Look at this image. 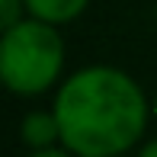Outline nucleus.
I'll use <instances>...</instances> for the list:
<instances>
[{
    "label": "nucleus",
    "mask_w": 157,
    "mask_h": 157,
    "mask_svg": "<svg viewBox=\"0 0 157 157\" xmlns=\"http://www.w3.org/2000/svg\"><path fill=\"white\" fill-rule=\"evenodd\" d=\"M52 109L61 147L74 157H128L154 116L144 87L116 64H87L67 74Z\"/></svg>",
    "instance_id": "obj_1"
},
{
    "label": "nucleus",
    "mask_w": 157,
    "mask_h": 157,
    "mask_svg": "<svg viewBox=\"0 0 157 157\" xmlns=\"http://www.w3.org/2000/svg\"><path fill=\"white\" fill-rule=\"evenodd\" d=\"M154 19H157V0H154Z\"/></svg>",
    "instance_id": "obj_9"
},
{
    "label": "nucleus",
    "mask_w": 157,
    "mask_h": 157,
    "mask_svg": "<svg viewBox=\"0 0 157 157\" xmlns=\"http://www.w3.org/2000/svg\"><path fill=\"white\" fill-rule=\"evenodd\" d=\"M90 0H26V13L48 26H67L87 13Z\"/></svg>",
    "instance_id": "obj_4"
},
{
    "label": "nucleus",
    "mask_w": 157,
    "mask_h": 157,
    "mask_svg": "<svg viewBox=\"0 0 157 157\" xmlns=\"http://www.w3.org/2000/svg\"><path fill=\"white\" fill-rule=\"evenodd\" d=\"M26 16H29L26 13V0H0V32L23 23Z\"/></svg>",
    "instance_id": "obj_5"
},
{
    "label": "nucleus",
    "mask_w": 157,
    "mask_h": 157,
    "mask_svg": "<svg viewBox=\"0 0 157 157\" xmlns=\"http://www.w3.org/2000/svg\"><path fill=\"white\" fill-rule=\"evenodd\" d=\"M151 109H154V122H157V93H154V99H151Z\"/></svg>",
    "instance_id": "obj_8"
},
{
    "label": "nucleus",
    "mask_w": 157,
    "mask_h": 157,
    "mask_svg": "<svg viewBox=\"0 0 157 157\" xmlns=\"http://www.w3.org/2000/svg\"><path fill=\"white\" fill-rule=\"evenodd\" d=\"M19 141L29 151H45V147H58L61 144V128L55 119V109H32L19 119Z\"/></svg>",
    "instance_id": "obj_3"
},
{
    "label": "nucleus",
    "mask_w": 157,
    "mask_h": 157,
    "mask_svg": "<svg viewBox=\"0 0 157 157\" xmlns=\"http://www.w3.org/2000/svg\"><path fill=\"white\" fill-rule=\"evenodd\" d=\"M26 157H74V154H71L67 147L58 144V147H45V151H29Z\"/></svg>",
    "instance_id": "obj_6"
},
{
    "label": "nucleus",
    "mask_w": 157,
    "mask_h": 157,
    "mask_svg": "<svg viewBox=\"0 0 157 157\" xmlns=\"http://www.w3.org/2000/svg\"><path fill=\"white\" fill-rule=\"evenodd\" d=\"M135 157H157V138L141 141V147H138V154H135Z\"/></svg>",
    "instance_id": "obj_7"
},
{
    "label": "nucleus",
    "mask_w": 157,
    "mask_h": 157,
    "mask_svg": "<svg viewBox=\"0 0 157 157\" xmlns=\"http://www.w3.org/2000/svg\"><path fill=\"white\" fill-rule=\"evenodd\" d=\"M67 52L58 26L26 16L0 32V80L13 96H45L61 87Z\"/></svg>",
    "instance_id": "obj_2"
}]
</instances>
